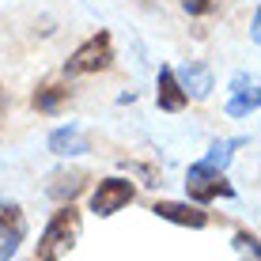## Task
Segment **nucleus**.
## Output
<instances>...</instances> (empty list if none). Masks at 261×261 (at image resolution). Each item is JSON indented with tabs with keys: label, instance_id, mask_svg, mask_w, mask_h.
Here are the masks:
<instances>
[{
	"label": "nucleus",
	"instance_id": "f257e3e1",
	"mask_svg": "<svg viewBox=\"0 0 261 261\" xmlns=\"http://www.w3.org/2000/svg\"><path fill=\"white\" fill-rule=\"evenodd\" d=\"M80 231H84V220H80L76 204H61V208L49 216V223L42 227L38 242H34V261H61V257H68L72 246L80 242Z\"/></svg>",
	"mask_w": 261,
	"mask_h": 261
},
{
	"label": "nucleus",
	"instance_id": "f03ea898",
	"mask_svg": "<svg viewBox=\"0 0 261 261\" xmlns=\"http://www.w3.org/2000/svg\"><path fill=\"white\" fill-rule=\"evenodd\" d=\"M114 65V38L110 31H95L84 46L72 49L65 61V76H91V72H106Z\"/></svg>",
	"mask_w": 261,
	"mask_h": 261
},
{
	"label": "nucleus",
	"instance_id": "7ed1b4c3",
	"mask_svg": "<svg viewBox=\"0 0 261 261\" xmlns=\"http://www.w3.org/2000/svg\"><path fill=\"white\" fill-rule=\"evenodd\" d=\"M186 193H190L193 204H212L220 201V197H231L235 190H231V182L223 178V170L208 167L204 159H197V163H190V170H186Z\"/></svg>",
	"mask_w": 261,
	"mask_h": 261
},
{
	"label": "nucleus",
	"instance_id": "20e7f679",
	"mask_svg": "<svg viewBox=\"0 0 261 261\" xmlns=\"http://www.w3.org/2000/svg\"><path fill=\"white\" fill-rule=\"evenodd\" d=\"M133 201H137V186H133L129 178L114 174V178H102V182L95 186V193H91V212L106 220V216L121 212L125 204H133Z\"/></svg>",
	"mask_w": 261,
	"mask_h": 261
},
{
	"label": "nucleus",
	"instance_id": "39448f33",
	"mask_svg": "<svg viewBox=\"0 0 261 261\" xmlns=\"http://www.w3.org/2000/svg\"><path fill=\"white\" fill-rule=\"evenodd\" d=\"M27 239V216L15 201H0V261H12Z\"/></svg>",
	"mask_w": 261,
	"mask_h": 261
},
{
	"label": "nucleus",
	"instance_id": "423d86ee",
	"mask_svg": "<svg viewBox=\"0 0 261 261\" xmlns=\"http://www.w3.org/2000/svg\"><path fill=\"white\" fill-rule=\"evenodd\" d=\"M257 106H261L257 80L246 76V72H239V76L231 80V95H227V102H223V114H227V118H250V114H257Z\"/></svg>",
	"mask_w": 261,
	"mask_h": 261
},
{
	"label": "nucleus",
	"instance_id": "0eeeda50",
	"mask_svg": "<svg viewBox=\"0 0 261 261\" xmlns=\"http://www.w3.org/2000/svg\"><path fill=\"white\" fill-rule=\"evenodd\" d=\"M87 182H91V174H87V170H80V167H61V170H53V174L46 178V193H49L57 204H72L80 193L87 190Z\"/></svg>",
	"mask_w": 261,
	"mask_h": 261
},
{
	"label": "nucleus",
	"instance_id": "6e6552de",
	"mask_svg": "<svg viewBox=\"0 0 261 261\" xmlns=\"http://www.w3.org/2000/svg\"><path fill=\"white\" fill-rule=\"evenodd\" d=\"M151 212H155L159 220L174 223V227H190V231L208 227V212H204L201 204H193V201H155Z\"/></svg>",
	"mask_w": 261,
	"mask_h": 261
},
{
	"label": "nucleus",
	"instance_id": "1a4fd4ad",
	"mask_svg": "<svg viewBox=\"0 0 261 261\" xmlns=\"http://www.w3.org/2000/svg\"><path fill=\"white\" fill-rule=\"evenodd\" d=\"M174 80L182 84V91L193 95V98H208L212 87H216V76H212V68L204 65V61H182V65L174 68Z\"/></svg>",
	"mask_w": 261,
	"mask_h": 261
},
{
	"label": "nucleus",
	"instance_id": "9d476101",
	"mask_svg": "<svg viewBox=\"0 0 261 261\" xmlns=\"http://www.w3.org/2000/svg\"><path fill=\"white\" fill-rule=\"evenodd\" d=\"M155 106L167 110V114H182L186 106H190V95H186L182 84L174 80V68L170 65H163L159 76H155Z\"/></svg>",
	"mask_w": 261,
	"mask_h": 261
},
{
	"label": "nucleus",
	"instance_id": "9b49d317",
	"mask_svg": "<svg viewBox=\"0 0 261 261\" xmlns=\"http://www.w3.org/2000/svg\"><path fill=\"white\" fill-rule=\"evenodd\" d=\"M68 102H72V87L65 80H42V84L34 87V95H31V106L38 114H61Z\"/></svg>",
	"mask_w": 261,
	"mask_h": 261
},
{
	"label": "nucleus",
	"instance_id": "f8f14e48",
	"mask_svg": "<svg viewBox=\"0 0 261 261\" xmlns=\"http://www.w3.org/2000/svg\"><path fill=\"white\" fill-rule=\"evenodd\" d=\"M49 151H53V155H87V151H91V137H87V133L84 129H80V125H61V129H53L49 133Z\"/></svg>",
	"mask_w": 261,
	"mask_h": 261
},
{
	"label": "nucleus",
	"instance_id": "ddd939ff",
	"mask_svg": "<svg viewBox=\"0 0 261 261\" xmlns=\"http://www.w3.org/2000/svg\"><path fill=\"white\" fill-rule=\"evenodd\" d=\"M239 144L242 140H216L212 148H208V155H204V163L216 167V170H227V163H231V155H235Z\"/></svg>",
	"mask_w": 261,
	"mask_h": 261
},
{
	"label": "nucleus",
	"instance_id": "4468645a",
	"mask_svg": "<svg viewBox=\"0 0 261 261\" xmlns=\"http://www.w3.org/2000/svg\"><path fill=\"white\" fill-rule=\"evenodd\" d=\"M235 250L242 261H257V235L254 231H239L235 235Z\"/></svg>",
	"mask_w": 261,
	"mask_h": 261
},
{
	"label": "nucleus",
	"instance_id": "2eb2a0df",
	"mask_svg": "<svg viewBox=\"0 0 261 261\" xmlns=\"http://www.w3.org/2000/svg\"><path fill=\"white\" fill-rule=\"evenodd\" d=\"M178 4H182L190 15H197V19H201V15H212V12H220V4H223V0H178Z\"/></svg>",
	"mask_w": 261,
	"mask_h": 261
},
{
	"label": "nucleus",
	"instance_id": "dca6fc26",
	"mask_svg": "<svg viewBox=\"0 0 261 261\" xmlns=\"http://www.w3.org/2000/svg\"><path fill=\"white\" fill-rule=\"evenodd\" d=\"M257 31H261V12H254V19H250V38L257 42Z\"/></svg>",
	"mask_w": 261,
	"mask_h": 261
},
{
	"label": "nucleus",
	"instance_id": "f3484780",
	"mask_svg": "<svg viewBox=\"0 0 261 261\" xmlns=\"http://www.w3.org/2000/svg\"><path fill=\"white\" fill-rule=\"evenodd\" d=\"M4 114H8V91L0 87V121H4Z\"/></svg>",
	"mask_w": 261,
	"mask_h": 261
}]
</instances>
